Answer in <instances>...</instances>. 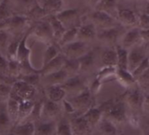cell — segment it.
I'll list each match as a JSON object with an SVG mask.
<instances>
[{
	"instance_id": "f6af8a7d",
	"label": "cell",
	"mask_w": 149,
	"mask_h": 135,
	"mask_svg": "<svg viewBox=\"0 0 149 135\" xmlns=\"http://www.w3.org/2000/svg\"><path fill=\"white\" fill-rule=\"evenodd\" d=\"M7 74L12 78L18 77L21 75L20 72V65L16 59H9L8 62V72Z\"/></svg>"
},
{
	"instance_id": "680465c9",
	"label": "cell",
	"mask_w": 149,
	"mask_h": 135,
	"mask_svg": "<svg viewBox=\"0 0 149 135\" xmlns=\"http://www.w3.org/2000/svg\"><path fill=\"white\" fill-rule=\"evenodd\" d=\"M90 4H93V6H95L96 5V3L100 1V0H86Z\"/></svg>"
},
{
	"instance_id": "f35d334b",
	"label": "cell",
	"mask_w": 149,
	"mask_h": 135,
	"mask_svg": "<svg viewBox=\"0 0 149 135\" xmlns=\"http://www.w3.org/2000/svg\"><path fill=\"white\" fill-rule=\"evenodd\" d=\"M12 9H17L24 12V15L31 10V8L37 3L36 0H10Z\"/></svg>"
},
{
	"instance_id": "11a10c76",
	"label": "cell",
	"mask_w": 149,
	"mask_h": 135,
	"mask_svg": "<svg viewBox=\"0 0 149 135\" xmlns=\"http://www.w3.org/2000/svg\"><path fill=\"white\" fill-rule=\"evenodd\" d=\"M62 106L64 108L65 113L67 114H73L76 113V109L74 108V106H72V104L70 102L69 100L64 99L62 100Z\"/></svg>"
},
{
	"instance_id": "94428289",
	"label": "cell",
	"mask_w": 149,
	"mask_h": 135,
	"mask_svg": "<svg viewBox=\"0 0 149 135\" xmlns=\"http://www.w3.org/2000/svg\"><path fill=\"white\" fill-rule=\"evenodd\" d=\"M146 126H147V128H148V132L149 133V121H148V122H147Z\"/></svg>"
},
{
	"instance_id": "db71d44e",
	"label": "cell",
	"mask_w": 149,
	"mask_h": 135,
	"mask_svg": "<svg viewBox=\"0 0 149 135\" xmlns=\"http://www.w3.org/2000/svg\"><path fill=\"white\" fill-rule=\"evenodd\" d=\"M139 24L141 30H148L149 29V15L146 13H142L139 17Z\"/></svg>"
},
{
	"instance_id": "44dd1931",
	"label": "cell",
	"mask_w": 149,
	"mask_h": 135,
	"mask_svg": "<svg viewBox=\"0 0 149 135\" xmlns=\"http://www.w3.org/2000/svg\"><path fill=\"white\" fill-rule=\"evenodd\" d=\"M82 115L87 120V122L89 123V125L91 126L92 128L98 126L103 118V113H102L101 109L100 107H95V106L89 108Z\"/></svg>"
},
{
	"instance_id": "e575fe53",
	"label": "cell",
	"mask_w": 149,
	"mask_h": 135,
	"mask_svg": "<svg viewBox=\"0 0 149 135\" xmlns=\"http://www.w3.org/2000/svg\"><path fill=\"white\" fill-rule=\"evenodd\" d=\"M10 124L12 123L7 112L6 101H0V131L6 130Z\"/></svg>"
},
{
	"instance_id": "7c38bea8",
	"label": "cell",
	"mask_w": 149,
	"mask_h": 135,
	"mask_svg": "<svg viewBox=\"0 0 149 135\" xmlns=\"http://www.w3.org/2000/svg\"><path fill=\"white\" fill-rule=\"evenodd\" d=\"M147 58L142 48L139 46H134L129 50L128 52V65L127 70L130 72H133L135 68Z\"/></svg>"
},
{
	"instance_id": "9a60e30c",
	"label": "cell",
	"mask_w": 149,
	"mask_h": 135,
	"mask_svg": "<svg viewBox=\"0 0 149 135\" xmlns=\"http://www.w3.org/2000/svg\"><path fill=\"white\" fill-rule=\"evenodd\" d=\"M97 36L96 26L93 23L83 24L79 26L77 40H80L83 42H88L93 40Z\"/></svg>"
},
{
	"instance_id": "ab89813d",
	"label": "cell",
	"mask_w": 149,
	"mask_h": 135,
	"mask_svg": "<svg viewBox=\"0 0 149 135\" xmlns=\"http://www.w3.org/2000/svg\"><path fill=\"white\" fill-rule=\"evenodd\" d=\"M60 53L59 49L58 48L57 45H53V44H48L45 53H44V58H43V65H46L47 63H49L51 60H52L54 58H56L58 54Z\"/></svg>"
},
{
	"instance_id": "7402d4cb",
	"label": "cell",
	"mask_w": 149,
	"mask_h": 135,
	"mask_svg": "<svg viewBox=\"0 0 149 135\" xmlns=\"http://www.w3.org/2000/svg\"><path fill=\"white\" fill-rule=\"evenodd\" d=\"M60 112V106L58 103L52 101L50 100H46L45 102H43V107H42V117H45L46 119H52L56 117Z\"/></svg>"
},
{
	"instance_id": "d4e9b609",
	"label": "cell",
	"mask_w": 149,
	"mask_h": 135,
	"mask_svg": "<svg viewBox=\"0 0 149 135\" xmlns=\"http://www.w3.org/2000/svg\"><path fill=\"white\" fill-rule=\"evenodd\" d=\"M57 124L53 120H46L38 124L35 129V135H53L56 134Z\"/></svg>"
},
{
	"instance_id": "8d00e7d4",
	"label": "cell",
	"mask_w": 149,
	"mask_h": 135,
	"mask_svg": "<svg viewBox=\"0 0 149 135\" xmlns=\"http://www.w3.org/2000/svg\"><path fill=\"white\" fill-rule=\"evenodd\" d=\"M63 69L69 74V76L77 75L79 72H80V65L79 59L76 58H65Z\"/></svg>"
},
{
	"instance_id": "5bb4252c",
	"label": "cell",
	"mask_w": 149,
	"mask_h": 135,
	"mask_svg": "<svg viewBox=\"0 0 149 135\" xmlns=\"http://www.w3.org/2000/svg\"><path fill=\"white\" fill-rule=\"evenodd\" d=\"M65 58H66L60 52L56 58H54L49 63L42 66V68L40 69V75L45 76L61 70L64 66Z\"/></svg>"
},
{
	"instance_id": "5b68a950",
	"label": "cell",
	"mask_w": 149,
	"mask_h": 135,
	"mask_svg": "<svg viewBox=\"0 0 149 135\" xmlns=\"http://www.w3.org/2000/svg\"><path fill=\"white\" fill-rule=\"evenodd\" d=\"M91 23H93L96 27H99L100 30L108 29L118 25L117 20L113 17V16L100 10H95L90 15Z\"/></svg>"
},
{
	"instance_id": "ffe728a7",
	"label": "cell",
	"mask_w": 149,
	"mask_h": 135,
	"mask_svg": "<svg viewBox=\"0 0 149 135\" xmlns=\"http://www.w3.org/2000/svg\"><path fill=\"white\" fill-rule=\"evenodd\" d=\"M46 94L48 100L57 103L62 101L66 96V93L61 85L48 86L46 87Z\"/></svg>"
},
{
	"instance_id": "9f6ffc18",
	"label": "cell",
	"mask_w": 149,
	"mask_h": 135,
	"mask_svg": "<svg viewBox=\"0 0 149 135\" xmlns=\"http://www.w3.org/2000/svg\"><path fill=\"white\" fill-rule=\"evenodd\" d=\"M141 41L145 45V48L149 50V29L141 30Z\"/></svg>"
},
{
	"instance_id": "4dcf8cb0",
	"label": "cell",
	"mask_w": 149,
	"mask_h": 135,
	"mask_svg": "<svg viewBox=\"0 0 149 135\" xmlns=\"http://www.w3.org/2000/svg\"><path fill=\"white\" fill-rule=\"evenodd\" d=\"M6 106H7V112L10 116V121L12 124H16L17 121V116H18V109H19V101L17 100L9 97V99L6 100Z\"/></svg>"
},
{
	"instance_id": "8fae6325",
	"label": "cell",
	"mask_w": 149,
	"mask_h": 135,
	"mask_svg": "<svg viewBox=\"0 0 149 135\" xmlns=\"http://www.w3.org/2000/svg\"><path fill=\"white\" fill-rule=\"evenodd\" d=\"M141 41V29L133 28L127 31L123 36L121 39V46L127 50H130L133 47L136 46Z\"/></svg>"
},
{
	"instance_id": "e7e4bbea",
	"label": "cell",
	"mask_w": 149,
	"mask_h": 135,
	"mask_svg": "<svg viewBox=\"0 0 149 135\" xmlns=\"http://www.w3.org/2000/svg\"><path fill=\"white\" fill-rule=\"evenodd\" d=\"M145 135H149V133H148V132H147V133L145 134Z\"/></svg>"
},
{
	"instance_id": "6125c7cd",
	"label": "cell",
	"mask_w": 149,
	"mask_h": 135,
	"mask_svg": "<svg viewBox=\"0 0 149 135\" xmlns=\"http://www.w3.org/2000/svg\"><path fill=\"white\" fill-rule=\"evenodd\" d=\"M64 3H67V2H70V1H72V0H62Z\"/></svg>"
},
{
	"instance_id": "c3c4849f",
	"label": "cell",
	"mask_w": 149,
	"mask_h": 135,
	"mask_svg": "<svg viewBox=\"0 0 149 135\" xmlns=\"http://www.w3.org/2000/svg\"><path fill=\"white\" fill-rule=\"evenodd\" d=\"M148 69H149V58L147 57L136 68L135 70L132 72L133 76L136 79L138 77H140L142 73H144Z\"/></svg>"
},
{
	"instance_id": "91938a15",
	"label": "cell",
	"mask_w": 149,
	"mask_h": 135,
	"mask_svg": "<svg viewBox=\"0 0 149 135\" xmlns=\"http://www.w3.org/2000/svg\"><path fill=\"white\" fill-rule=\"evenodd\" d=\"M143 13H146V14H148L149 15V2L146 4L145 10H144V12H143Z\"/></svg>"
},
{
	"instance_id": "30bf717a",
	"label": "cell",
	"mask_w": 149,
	"mask_h": 135,
	"mask_svg": "<svg viewBox=\"0 0 149 135\" xmlns=\"http://www.w3.org/2000/svg\"><path fill=\"white\" fill-rule=\"evenodd\" d=\"M122 34V28L120 25H116L108 29H102L97 32V38L100 41L107 44L113 45L117 42L119 38Z\"/></svg>"
},
{
	"instance_id": "f546056e",
	"label": "cell",
	"mask_w": 149,
	"mask_h": 135,
	"mask_svg": "<svg viewBox=\"0 0 149 135\" xmlns=\"http://www.w3.org/2000/svg\"><path fill=\"white\" fill-rule=\"evenodd\" d=\"M115 49L117 52V68L127 70L129 51L123 48L121 45H116Z\"/></svg>"
},
{
	"instance_id": "7dc6e473",
	"label": "cell",
	"mask_w": 149,
	"mask_h": 135,
	"mask_svg": "<svg viewBox=\"0 0 149 135\" xmlns=\"http://www.w3.org/2000/svg\"><path fill=\"white\" fill-rule=\"evenodd\" d=\"M40 73H31L26 75H21L20 79L24 81L25 83L36 86L40 81Z\"/></svg>"
},
{
	"instance_id": "603a6c76",
	"label": "cell",
	"mask_w": 149,
	"mask_h": 135,
	"mask_svg": "<svg viewBox=\"0 0 149 135\" xmlns=\"http://www.w3.org/2000/svg\"><path fill=\"white\" fill-rule=\"evenodd\" d=\"M47 17H48L47 21L50 24L51 28L52 30L53 38L58 42L61 38V37L63 36V34L65 33V31H66V29L61 24V22L57 18V17L55 15H48Z\"/></svg>"
},
{
	"instance_id": "e0dca14e",
	"label": "cell",
	"mask_w": 149,
	"mask_h": 135,
	"mask_svg": "<svg viewBox=\"0 0 149 135\" xmlns=\"http://www.w3.org/2000/svg\"><path fill=\"white\" fill-rule=\"evenodd\" d=\"M43 81L47 84L48 86H53V85H62L65 82V80L70 77L69 74L62 68L61 70L42 76Z\"/></svg>"
},
{
	"instance_id": "d6986e66",
	"label": "cell",
	"mask_w": 149,
	"mask_h": 135,
	"mask_svg": "<svg viewBox=\"0 0 149 135\" xmlns=\"http://www.w3.org/2000/svg\"><path fill=\"white\" fill-rule=\"evenodd\" d=\"M117 16H118V19L120 21V23H122L123 24L127 25V26H133L138 21L136 14L134 13V10H132L130 9H127V8L118 9Z\"/></svg>"
},
{
	"instance_id": "7a4b0ae2",
	"label": "cell",
	"mask_w": 149,
	"mask_h": 135,
	"mask_svg": "<svg viewBox=\"0 0 149 135\" xmlns=\"http://www.w3.org/2000/svg\"><path fill=\"white\" fill-rule=\"evenodd\" d=\"M36 91L35 86L19 79L12 84V90L10 97L19 102L23 100H31L36 94Z\"/></svg>"
},
{
	"instance_id": "52a82bcc",
	"label": "cell",
	"mask_w": 149,
	"mask_h": 135,
	"mask_svg": "<svg viewBox=\"0 0 149 135\" xmlns=\"http://www.w3.org/2000/svg\"><path fill=\"white\" fill-rule=\"evenodd\" d=\"M55 16L66 30L80 25L79 24V13L77 9H63L59 12L55 14Z\"/></svg>"
},
{
	"instance_id": "4316f807",
	"label": "cell",
	"mask_w": 149,
	"mask_h": 135,
	"mask_svg": "<svg viewBox=\"0 0 149 135\" xmlns=\"http://www.w3.org/2000/svg\"><path fill=\"white\" fill-rule=\"evenodd\" d=\"M33 106H34V103L31 100H23L19 102V109H18V116H17V124L25 121V119L29 118L32 111Z\"/></svg>"
},
{
	"instance_id": "74e56055",
	"label": "cell",
	"mask_w": 149,
	"mask_h": 135,
	"mask_svg": "<svg viewBox=\"0 0 149 135\" xmlns=\"http://www.w3.org/2000/svg\"><path fill=\"white\" fill-rule=\"evenodd\" d=\"M98 126L102 135H117V129L115 125L104 118H102Z\"/></svg>"
},
{
	"instance_id": "d590c367",
	"label": "cell",
	"mask_w": 149,
	"mask_h": 135,
	"mask_svg": "<svg viewBox=\"0 0 149 135\" xmlns=\"http://www.w3.org/2000/svg\"><path fill=\"white\" fill-rule=\"evenodd\" d=\"M78 59L80 65V72H86L90 70L94 65V54L93 51H87L85 55Z\"/></svg>"
},
{
	"instance_id": "484cf974",
	"label": "cell",
	"mask_w": 149,
	"mask_h": 135,
	"mask_svg": "<svg viewBox=\"0 0 149 135\" xmlns=\"http://www.w3.org/2000/svg\"><path fill=\"white\" fill-rule=\"evenodd\" d=\"M35 124L31 120L18 123L14 127L13 133L16 135H35Z\"/></svg>"
},
{
	"instance_id": "2e32d148",
	"label": "cell",
	"mask_w": 149,
	"mask_h": 135,
	"mask_svg": "<svg viewBox=\"0 0 149 135\" xmlns=\"http://www.w3.org/2000/svg\"><path fill=\"white\" fill-rule=\"evenodd\" d=\"M115 77H116L117 80L120 82V84L127 89L133 88L137 86L136 79L133 76L132 72H130L128 70H123V69L117 68Z\"/></svg>"
},
{
	"instance_id": "bcb514c9",
	"label": "cell",
	"mask_w": 149,
	"mask_h": 135,
	"mask_svg": "<svg viewBox=\"0 0 149 135\" xmlns=\"http://www.w3.org/2000/svg\"><path fill=\"white\" fill-rule=\"evenodd\" d=\"M12 90V85L5 82H0V101H6Z\"/></svg>"
},
{
	"instance_id": "681fc988",
	"label": "cell",
	"mask_w": 149,
	"mask_h": 135,
	"mask_svg": "<svg viewBox=\"0 0 149 135\" xmlns=\"http://www.w3.org/2000/svg\"><path fill=\"white\" fill-rule=\"evenodd\" d=\"M42 107H43V103L42 102H35L32 111L29 116L31 120V121L33 122V120H38L42 117Z\"/></svg>"
},
{
	"instance_id": "816d5d0a",
	"label": "cell",
	"mask_w": 149,
	"mask_h": 135,
	"mask_svg": "<svg viewBox=\"0 0 149 135\" xmlns=\"http://www.w3.org/2000/svg\"><path fill=\"white\" fill-rule=\"evenodd\" d=\"M101 86H102V81L100 80L99 79L95 78L93 79V81L92 82L90 87H88V89L91 92V93L94 96V95H96L100 92V90L101 88Z\"/></svg>"
},
{
	"instance_id": "f1b7e54d",
	"label": "cell",
	"mask_w": 149,
	"mask_h": 135,
	"mask_svg": "<svg viewBox=\"0 0 149 135\" xmlns=\"http://www.w3.org/2000/svg\"><path fill=\"white\" fill-rule=\"evenodd\" d=\"M101 62L104 66L117 67V52L115 48H107L101 55Z\"/></svg>"
},
{
	"instance_id": "836d02e7",
	"label": "cell",
	"mask_w": 149,
	"mask_h": 135,
	"mask_svg": "<svg viewBox=\"0 0 149 135\" xmlns=\"http://www.w3.org/2000/svg\"><path fill=\"white\" fill-rule=\"evenodd\" d=\"M78 29L79 26L76 27H72L70 29H67L65 33L63 34V36L61 37V38L58 41V46L61 48L62 46L72 43L75 40H77V34H78Z\"/></svg>"
},
{
	"instance_id": "1f68e13d",
	"label": "cell",
	"mask_w": 149,
	"mask_h": 135,
	"mask_svg": "<svg viewBox=\"0 0 149 135\" xmlns=\"http://www.w3.org/2000/svg\"><path fill=\"white\" fill-rule=\"evenodd\" d=\"M23 36L24 34H17L14 39L9 41V44L6 48V56L8 59H16L19 43Z\"/></svg>"
},
{
	"instance_id": "03108f58",
	"label": "cell",
	"mask_w": 149,
	"mask_h": 135,
	"mask_svg": "<svg viewBox=\"0 0 149 135\" xmlns=\"http://www.w3.org/2000/svg\"><path fill=\"white\" fill-rule=\"evenodd\" d=\"M148 58H149V57H148Z\"/></svg>"
},
{
	"instance_id": "ac0fdd59",
	"label": "cell",
	"mask_w": 149,
	"mask_h": 135,
	"mask_svg": "<svg viewBox=\"0 0 149 135\" xmlns=\"http://www.w3.org/2000/svg\"><path fill=\"white\" fill-rule=\"evenodd\" d=\"M29 19L25 15L21 14H14L10 17V24L7 31H11L16 34H19V32L25 27Z\"/></svg>"
},
{
	"instance_id": "cb8c5ba5",
	"label": "cell",
	"mask_w": 149,
	"mask_h": 135,
	"mask_svg": "<svg viewBox=\"0 0 149 135\" xmlns=\"http://www.w3.org/2000/svg\"><path fill=\"white\" fill-rule=\"evenodd\" d=\"M45 11L46 15H55L63 10L64 2L62 0H42L39 3Z\"/></svg>"
},
{
	"instance_id": "7bdbcfd3",
	"label": "cell",
	"mask_w": 149,
	"mask_h": 135,
	"mask_svg": "<svg viewBox=\"0 0 149 135\" xmlns=\"http://www.w3.org/2000/svg\"><path fill=\"white\" fill-rule=\"evenodd\" d=\"M137 86L142 93H149V69L136 79Z\"/></svg>"
},
{
	"instance_id": "277c9868",
	"label": "cell",
	"mask_w": 149,
	"mask_h": 135,
	"mask_svg": "<svg viewBox=\"0 0 149 135\" xmlns=\"http://www.w3.org/2000/svg\"><path fill=\"white\" fill-rule=\"evenodd\" d=\"M69 100L76 109V112H82L83 113L89 108L93 107L94 104L93 95L91 93L88 87H86L78 95L72 97Z\"/></svg>"
},
{
	"instance_id": "d6a6232c",
	"label": "cell",
	"mask_w": 149,
	"mask_h": 135,
	"mask_svg": "<svg viewBox=\"0 0 149 135\" xmlns=\"http://www.w3.org/2000/svg\"><path fill=\"white\" fill-rule=\"evenodd\" d=\"M25 16L27 17V18L30 20H33L36 22L41 21V19L45 17H46V13L44 10V9L41 7V5L38 3H36L31 8V10L25 14Z\"/></svg>"
},
{
	"instance_id": "6da1fadb",
	"label": "cell",
	"mask_w": 149,
	"mask_h": 135,
	"mask_svg": "<svg viewBox=\"0 0 149 135\" xmlns=\"http://www.w3.org/2000/svg\"><path fill=\"white\" fill-rule=\"evenodd\" d=\"M99 107L103 113V118L115 126L124 124L127 120V105L125 101L113 102V100H110Z\"/></svg>"
},
{
	"instance_id": "4fadbf2b",
	"label": "cell",
	"mask_w": 149,
	"mask_h": 135,
	"mask_svg": "<svg viewBox=\"0 0 149 135\" xmlns=\"http://www.w3.org/2000/svg\"><path fill=\"white\" fill-rule=\"evenodd\" d=\"M73 135H87L92 130L91 126L81 114L70 120Z\"/></svg>"
},
{
	"instance_id": "9c48e42d",
	"label": "cell",
	"mask_w": 149,
	"mask_h": 135,
	"mask_svg": "<svg viewBox=\"0 0 149 135\" xmlns=\"http://www.w3.org/2000/svg\"><path fill=\"white\" fill-rule=\"evenodd\" d=\"M61 86L65 89L66 94L69 93V94L72 95V97L78 95L79 93L83 92L87 87L85 85L82 79L78 75L69 77L65 80V82L64 84H62Z\"/></svg>"
},
{
	"instance_id": "6f0895ef",
	"label": "cell",
	"mask_w": 149,
	"mask_h": 135,
	"mask_svg": "<svg viewBox=\"0 0 149 135\" xmlns=\"http://www.w3.org/2000/svg\"><path fill=\"white\" fill-rule=\"evenodd\" d=\"M142 110L149 113V93L144 96L143 104H142Z\"/></svg>"
},
{
	"instance_id": "f5cc1de1",
	"label": "cell",
	"mask_w": 149,
	"mask_h": 135,
	"mask_svg": "<svg viewBox=\"0 0 149 135\" xmlns=\"http://www.w3.org/2000/svg\"><path fill=\"white\" fill-rule=\"evenodd\" d=\"M8 62H9V59L7 58V57H5L0 52V74L2 75L7 74Z\"/></svg>"
},
{
	"instance_id": "ba28073f",
	"label": "cell",
	"mask_w": 149,
	"mask_h": 135,
	"mask_svg": "<svg viewBox=\"0 0 149 135\" xmlns=\"http://www.w3.org/2000/svg\"><path fill=\"white\" fill-rule=\"evenodd\" d=\"M143 99V93L141 91L139 86H134L133 88L128 89L124 94V100L126 105L134 111H139L142 109Z\"/></svg>"
},
{
	"instance_id": "be15d7a7",
	"label": "cell",
	"mask_w": 149,
	"mask_h": 135,
	"mask_svg": "<svg viewBox=\"0 0 149 135\" xmlns=\"http://www.w3.org/2000/svg\"><path fill=\"white\" fill-rule=\"evenodd\" d=\"M6 135H16V134L12 132V133H10V134H6Z\"/></svg>"
},
{
	"instance_id": "83f0119b",
	"label": "cell",
	"mask_w": 149,
	"mask_h": 135,
	"mask_svg": "<svg viewBox=\"0 0 149 135\" xmlns=\"http://www.w3.org/2000/svg\"><path fill=\"white\" fill-rule=\"evenodd\" d=\"M95 10L104 11L113 16L114 11L117 12V0H100L94 6Z\"/></svg>"
},
{
	"instance_id": "b9f144b4",
	"label": "cell",
	"mask_w": 149,
	"mask_h": 135,
	"mask_svg": "<svg viewBox=\"0 0 149 135\" xmlns=\"http://www.w3.org/2000/svg\"><path fill=\"white\" fill-rule=\"evenodd\" d=\"M56 135H73L70 121L61 119L56 126Z\"/></svg>"
},
{
	"instance_id": "3957f363",
	"label": "cell",
	"mask_w": 149,
	"mask_h": 135,
	"mask_svg": "<svg viewBox=\"0 0 149 135\" xmlns=\"http://www.w3.org/2000/svg\"><path fill=\"white\" fill-rule=\"evenodd\" d=\"M61 53L66 58H79L83 55H85L87 51H89V47L86 42H83L80 40H75L72 43H69L61 48Z\"/></svg>"
},
{
	"instance_id": "ee69618b",
	"label": "cell",
	"mask_w": 149,
	"mask_h": 135,
	"mask_svg": "<svg viewBox=\"0 0 149 135\" xmlns=\"http://www.w3.org/2000/svg\"><path fill=\"white\" fill-rule=\"evenodd\" d=\"M116 71H117V67L116 66H103L97 72L96 78L99 79L100 80L103 81L104 79L115 75Z\"/></svg>"
},
{
	"instance_id": "60d3db41",
	"label": "cell",
	"mask_w": 149,
	"mask_h": 135,
	"mask_svg": "<svg viewBox=\"0 0 149 135\" xmlns=\"http://www.w3.org/2000/svg\"><path fill=\"white\" fill-rule=\"evenodd\" d=\"M14 15L10 0L0 1V20L6 19Z\"/></svg>"
},
{
	"instance_id": "f907efd6",
	"label": "cell",
	"mask_w": 149,
	"mask_h": 135,
	"mask_svg": "<svg viewBox=\"0 0 149 135\" xmlns=\"http://www.w3.org/2000/svg\"><path fill=\"white\" fill-rule=\"evenodd\" d=\"M9 34L7 31H0V52L3 55V51H6L7 45L9 44Z\"/></svg>"
},
{
	"instance_id": "8992f818",
	"label": "cell",
	"mask_w": 149,
	"mask_h": 135,
	"mask_svg": "<svg viewBox=\"0 0 149 135\" xmlns=\"http://www.w3.org/2000/svg\"><path fill=\"white\" fill-rule=\"evenodd\" d=\"M31 34H33L35 38L41 42L51 44L52 40L54 39L52 30L48 21H38L35 26L31 30Z\"/></svg>"
}]
</instances>
